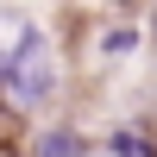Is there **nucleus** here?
<instances>
[{"mask_svg": "<svg viewBox=\"0 0 157 157\" xmlns=\"http://www.w3.org/2000/svg\"><path fill=\"white\" fill-rule=\"evenodd\" d=\"M0 38H6V88H0V107L19 113L25 126L63 113L69 94V50L63 38L38 19L32 6H0Z\"/></svg>", "mask_w": 157, "mask_h": 157, "instance_id": "1", "label": "nucleus"}, {"mask_svg": "<svg viewBox=\"0 0 157 157\" xmlns=\"http://www.w3.org/2000/svg\"><path fill=\"white\" fill-rule=\"evenodd\" d=\"M19 157H94V132H88L75 113H50V120L25 126Z\"/></svg>", "mask_w": 157, "mask_h": 157, "instance_id": "2", "label": "nucleus"}, {"mask_svg": "<svg viewBox=\"0 0 157 157\" xmlns=\"http://www.w3.org/2000/svg\"><path fill=\"white\" fill-rule=\"evenodd\" d=\"M138 50H145V25L138 19H120V13H113V19L94 32V57L101 63H132Z\"/></svg>", "mask_w": 157, "mask_h": 157, "instance_id": "3", "label": "nucleus"}]
</instances>
